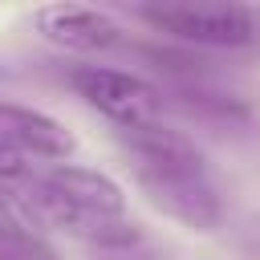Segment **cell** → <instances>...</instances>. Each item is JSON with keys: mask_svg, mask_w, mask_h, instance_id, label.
Here are the masks:
<instances>
[{"mask_svg": "<svg viewBox=\"0 0 260 260\" xmlns=\"http://www.w3.org/2000/svg\"><path fill=\"white\" fill-rule=\"evenodd\" d=\"M24 175H28V158L0 138V179H24Z\"/></svg>", "mask_w": 260, "mask_h": 260, "instance_id": "7", "label": "cell"}, {"mask_svg": "<svg viewBox=\"0 0 260 260\" xmlns=\"http://www.w3.org/2000/svg\"><path fill=\"white\" fill-rule=\"evenodd\" d=\"M12 244H20V223L8 207V199L0 195V248H12Z\"/></svg>", "mask_w": 260, "mask_h": 260, "instance_id": "8", "label": "cell"}, {"mask_svg": "<svg viewBox=\"0 0 260 260\" xmlns=\"http://www.w3.org/2000/svg\"><path fill=\"white\" fill-rule=\"evenodd\" d=\"M28 203L37 207V215L45 223H53L77 240L106 244V248L134 240V228L126 219V195L102 171L61 162L45 175H32Z\"/></svg>", "mask_w": 260, "mask_h": 260, "instance_id": "2", "label": "cell"}, {"mask_svg": "<svg viewBox=\"0 0 260 260\" xmlns=\"http://www.w3.org/2000/svg\"><path fill=\"white\" fill-rule=\"evenodd\" d=\"M138 16L158 32L207 49H244L260 37L256 16L244 4H142Z\"/></svg>", "mask_w": 260, "mask_h": 260, "instance_id": "3", "label": "cell"}, {"mask_svg": "<svg viewBox=\"0 0 260 260\" xmlns=\"http://www.w3.org/2000/svg\"><path fill=\"white\" fill-rule=\"evenodd\" d=\"M69 85L77 89V98H85L98 114H106L122 130L154 126L162 118V93L134 73L106 69V65H77L69 73Z\"/></svg>", "mask_w": 260, "mask_h": 260, "instance_id": "4", "label": "cell"}, {"mask_svg": "<svg viewBox=\"0 0 260 260\" xmlns=\"http://www.w3.org/2000/svg\"><path fill=\"white\" fill-rule=\"evenodd\" d=\"M122 146L130 154L138 187L146 191V199L158 211H167L171 219H179L191 232L219 228V219H223L219 191L211 183L203 150L187 134L154 122V126L122 130Z\"/></svg>", "mask_w": 260, "mask_h": 260, "instance_id": "1", "label": "cell"}, {"mask_svg": "<svg viewBox=\"0 0 260 260\" xmlns=\"http://www.w3.org/2000/svg\"><path fill=\"white\" fill-rule=\"evenodd\" d=\"M32 24L41 28L45 41H53L57 49L69 53H102L110 45H118V24L114 16L89 8V4H41L32 12Z\"/></svg>", "mask_w": 260, "mask_h": 260, "instance_id": "5", "label": "cell"}, {"mask_svg": "<svg viewBox=\"0 0 260 260\" xmlns=\"http://www.w3.org/2000/svg\"><path fill=\"white\" fill-rule=\"evenodd\" d=\"M0 138L8 146H16L24 158H69L73 154V134L41 114V110H28V106H12V102H0Z\"/></svg>", "mask_w": 260, "mask_h": 260, "instance_id": "6", "label": "cell"}]
</instances>
